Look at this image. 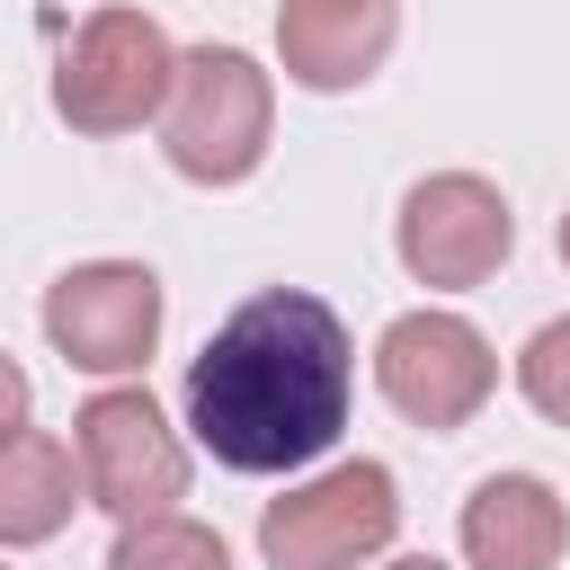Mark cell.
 <instances>
[{
    "label": "cell",
    "mask_w": 570,
    "mask_h": 570,
    "mask_svg": "<svg viewBox=\"0 0 570 570\" xmlns=\"http://www.w3.org/2000/svg\"><path fill=\"white\" fill-rule=\"evenodd\" d=\"M178 401H187V436L223 472H303L338 445L356 410L347 321L303 285H267L196 347Z\"/></svg>",
    "instance_id": "obj_1"
},
{
    "label": "cell",
    "mask_w": 570,
    "mask_h": 570,
    "mask_svg": "<svg viewBox=\"0 0 570 570\" xmlns=\"http://www.w3.org/2000/svg\"><path fill=\"white\" fill-rule=\"evenodd\" d=\"M151 125H160V160L187 187H240L258 178L267 134H276V71H258V53L240 45H196L178 53Z\"/></svg>",
    "instance_id": "obj_2"
},
{
    "label": "cell",
    "mask_w": 570,
    "mask_h": 570,
    "mask_svg": "<svg viewBox=\"0 0 570 570\" xmlns=\"http://www.w3.org/2000/svg\"><path fill=\"white\" fill-rule=\"evenodd\" d=\"M169 71H178V45L151 9L134 0H107L71 27L62 62H53V116L89 142H116V134H142L169 98Z\"/></svg>",
    "instance_id": "obj_3"
},
{
    "label": "cell",
    "mask_w": 570,
    "mask_h": 570,
    "mask_svg": "<svg viewBox=\"0 0 570 570\" xmlns=\"http://www.w3.org/2000/svg\"><path fill=\"white\" fill-rule=\"evenodd\" d=\"M392 534H401V481L374 454L330 463V472H312L258 508L267 570H365L392 552Z\"/></svg>",
    "instance_id": "obj_4"
},
{
    "label": "cell",
    "mask_w": 570,
    "mask_h": 570,
    "mask_svg": "<svg viewBox=\"0 0 570 570\" xmlns=\"http://www.w3.org/2000/svg\"><path fill=\"white\" fill-rule=\"evenodd\" d=\"M71 463H80V499L107 508L116 525L125 517H160V508L187 499V445H178V428L160 419V401L142 383H107V392L80 401Z\"/></svg>",
    "instance_id": "obj_5"
},
{
    "label": "cell",
    "mask_w": 570,
    "mask_h": 570,
    "mask_svg": "<svg viewBox=\"0 0 570 570\" xmlns=\"http://www.w3.org/2000/svg\"><path fill=\"white\" fill-rule=\"evenodd\" d=\"M374 392H383L410 428L454 436V428H472L481 401L499 392V347H490L463 312L419 303V312L383 321V338H374Z\"/></svg>",
    "instance_id": "obj_6"
},
{
    "label": "cell",
    "mask_w": 570,
    "mask_h": 570,
    "mask_svg": "<svg viewBox=\"0 0 570 570\" xmlns=\"http://www.w3.org/2000/svg\"><path fill=\"white\" fill-rule=\"evenodd\" d=\"M392 249L401 267L428 285V294H472L508 267L517 249V214L508 196L481 178V169H436L401 196V223H392Z\"/></svg>",
    "instance_id": "obj_7"
},
{
    "label": "cell",
    "mask_w": 570,
    "mask_h": 570,
    "mask_svg": "<svg viewBox=\"0 0 570 570\" xmlns=\"http://www.w3.org/2000/svg\"><path fill=\"white\" fill-rule=\"evenodd\" d=\"M45 338L80 374H142L160 347V276L142 258H80L45 285Z\"/></svg>",
    "instance_id": "obj_8"
},
{
    "label": "cell",
    "mask_w": 570,
    "mask_h": 570,
    "mask_svg": "<svg viewBox=\"0 0 570 570\" xmlns=\"http://www.w3.org/2000/svg\"><path fill=\"white\" fill-rule=\"evenodd\" d=\"M401 45V0H276V62L294 89H365Z\"/></svg>",
    "instance_id": "obj_9"
},
{
    "label": "cell",
    "mask_w": 570,
    "mask_h": 570,
    "mask_svg": "<svg viewBox=\"0 0 570 570\" xmlns=\"http://www.w3.org/2000/svg\"><path fill=\"white\" fill-rule=\"evenodd\" d=\"M454 543L472 570H561L570 552V508L543 472H490L463 517H454Z\"/></svg>",
    "instance_id": "obj_10"
},
{
    "label": "cell",
    "mask_w": 570,
    "mask_h": 570,
    "mask_svg": "<svg viewBox=\"0 0 570 570\" xmlns=\"http://www.w3.org/2000/svg\"><path fill=\"white\" fill-rule=\"evenodd\" d=\"M71 508H89L71 445L45 436V428H18V436L0 445V552L53 543V534L71 525Z\"/></svg>",
    "instance_id": "obj_11"
},
{
    "label": "cell",
    "mask_w": 570,
    "mask_h": 570,
    "mask_svg": "<svg viewBox=\"0 0 570 570\" xmlns=\"http://www.w3.org/2000/svg\"><path fill=\"white\" fill-rule=\"evenodd\" d=\"M107 570H232V552H223V534H214V525H196V517L160 508V517H125V525H116Z\"/></svg>",
    "instance_id": "obj_12"
},
{
    "label": "cell",
    "mask_w": 570,
    "mask_h": 570,
    "mask_svg": "<svg viewBox=\"0 0 570 570\" xmlns=\"http://www.w3.org/2000/svg\"><path fill=\"white\" fill-rule=\"evenodd\" d=\"M517 392H525V410H534V419L570 428V312H561V321H543V330L517 347Z\"/></svg>",
    "instance_id": "obj_13"
},
{
    "label": "cell",
    "mask_w": 570,
    "mask_h": 570,
    "mask_svg": "<svg viewBox=\"0 0 570 570\" xmlns=\"http://www.w3.org/2000/svg\"><path fill=\"white\" fill-rule=\"evenodd\" d=\"M18 428H36V383H27V365L0 347V445H9Z\"/></svg>",
    "instance_id": "obj_14"
},
{
    "label": "cell",
    "mask_w": 570,
    "mask_h": 570,
    "mask_svg": "<svg viewBox=\"0 0 570 570\" xmlns=\"http://www.w3.org/2000/svg\"><path fill=\"white\" fill-rule=\"evenodd\" d=\"M383 570H445L436 552H401V561H383Z\"/></svg>",
    "instance_id": "obj_15"
},
{
    "label": "cell",
    "mask_w": 570,
    "mask_h": 570,
    "mask_svg": "<svg viewBox=\"0 0 570 570\" xmlns=\"http://www.w3.org/2000/svg\"><path fill=\"white\" fill-rule=\"evenodd\" d=\"M561 267H570V214H561Z\"/></svg>",
    "instance_id": "obj_16"
},
{
    "label": "cell",
    "mask_w": 570,
    "mask_h": 570,
    "mask_svg": "<svg viewBox=\"0 0 570 570\" xmlns=\"http://www.w3.org/2000/svg\"><path fill=\"white\" fill-rule=\"evenodd\" d=\"M0 570H9V561H0Z\"/></svg>",
    "instance_id": "obj_17"
}]
</instances>
